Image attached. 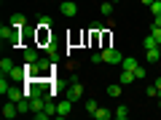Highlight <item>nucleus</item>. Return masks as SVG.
Returning <instances> with one entry per match:
<instances>
[{
    "label": "nucleus",
    "instance_id": "nucleus-1",
    "mask_svg": "<svg viewBox=\"0 0 161 120\" xmlns=\"http://www.w3.org/2000/svg\"><path fill=\"white\" fill-rule=\"evenodd\" d=\"M19 35H22V29L19 27H14V24H3V27H0V40H3V43H8V46H16L19 43Z\"/></svg>",
    "mask_w": 161,
    "mask_h": 120
},
{
    "label": "nucleus",
    "instance_id": "nucleus-2",
    "mask_svg": "<svg viewBox=\"0 0 161 120\" xmlns=\"http://www.w3.org/2000/svg\"><path fill=\"white\" fill-rule=\"evenodd\" d=\"M102 62H108V64H121V62H124V56H121L115 48H102Z\"/></svg>",
    "mask_w": 161,
    "mask_h": 120
},
{
    "label": "nucleus",
    "instance_id": "nucleus-3",
    "mask_svg": "<svg viewBox=\"0 0 161 120\" xmlns=\"http://www.w3.org/2000/svg\"><path fill=\"white\" fill-rule=\"evenodd\" d=\"M73 112V99H64V102H57V118H67Z\"/></svg>",
    "mask_w": 161,
    "mask_h": 120
},
{
    "label": "nucleus",
    "instance_id": "nucleus-4",
    "mask_svg": "<svg viewBox=\"0 0 161 120\" xmlns=\"http://www.w3.org/2000/svg\"><path fill=\"white\" fill-rule=\"evenodd\" d=\"M80 93H83V86H80L78 80H75L73 86H70V91H67V99H73V102H78V99H80Z\"/></svg>",
    "mask_w": 161,
    "mask_h": 120
},
{
    "label": "nucleus",
    "instance_id": "nucleus-5",
    "mask_svg": "<svg viewBox=\"0 0 161 120\" xmlns=\"http://www.w3.org/2000/svg\"><path fill=\"white\" fill-rule=\"evenodd\" d=\"M3 115H6V120H14L19 115V107H16V102H8L6 107H3Z\"/></svg>",
    "mask_w": 161,
    "mask_h": 120
},
{
    "label": "nucleus",
    "instance_id": "nucleus-6",
    "mask_svg": "<svg viewBox=\"0 0 161 120\" xmlns=\"http://www.w3.org/2000/svg\"><path fill=\"white\" fill-rule=\"evenodd\" d=\"M62 13H64V16H70V19H73L75 13H78V6H75L73 0H64V3H62Z\"/></svg>",
    "mask_w": 161,
    "mask_h": 120
},
{
    "label": "nucleus",
    "instance_id": "nucleus-7",
    "mask_svg": "<svg viewBox=\"0 0 161 120\" xmlns=\"http://www.w3.org/2000/svg\"><path fill=\"white\" fill-rule=\"evenodd\" d=\"M94 120H110L113 118V109H108V107H97V112L92 115Z\"/></svg>",
    "mask_w": 161,
    "mask_h": 120
},
{
    "label": "nucleus",
    "instance_id": "nucleus-8",
    "mask_svg": "<svg viewBox=\"0 0 161 120\" xmlns=\"http://www.w3.org/2000/svg\"><path fill=\"white\" fill-rule=\"evenodd\" d=\"M8 78L11 80H27V69L24 67H14L11 72H8Z\"/></svg>",
    "mask_w": 161,
    "mask_h": 120
},
{
    "label": "nucleus",
    "instance_id": "nucleus-9",
    "mask_svg": "<svg viewBox=\"0 0 161 120\" xmlns=\"http://www.w3.org/2000/svg\"><path fill=\"white\" fill-rule=\"evenodd\" d=\"M113 118H115V120H126V118H129V107H126V104L115 107V109H113Z\"/></svg>",
    "mask_w": 161,
    "mask_h": 120
},
{
    "label": "nucleus",
    "instance_id": "nucleus-10",
    "mask_svg": "<svg viewBox=\"0 0 161 120\" xmlns=\"http://www.w3.org/2000/svg\"><path fill=\"white\" fill-rule=\"evenodd\" d=\"M121 67H124V69H132V72H134V69H137L140 64H137V59H134V56H124V62H121Z\"/></svg>",
    "mask_w": 161,
    "mask_h": 120
},
{
    "label": "nucleus",
    "instance_id": "nucleus-11",
    "mask_svg": "<svg viewBox=\"0 0 161 120\" xmlns=\"http://www.w3.org/2000/svg\"><path fill=\"white\" fill-rule=\"evenodd\" d=\"M134 80H137V78H134V72H132V69H124V72H121V80H118V83L129 86V83H134Z\"/></svg>",
    "mask_w": 161,
    "mask_h": 120
},
{
    "label": "nucleus",
    "instance_id": "nucleus-12",
    "mask_svg": "<svg viewBox=\"0 0 161 120\" xmlns=\"http://www.w3.org/2000/svg\"><path fill=\"white\" fill-rule=\"evenodd\" d=\"M51 16H46V13H40V16H38V27L40 29H51Z\"/></svg>",
    "mask_w": 161,
    "mask_h": 120
},
{
    "label": "nucleus",
    "instance_id": "nucleus-13",
    "mask_svg": "<svg viewBox=\"0 0 161 120\" xmlns=\"http://www.w3.org/2000/svg\"><path fill=\"white\" fill-rule=\"evenodd\" d=\"M11 24H14V27H19V29H22L24 24H27V16H24V13H14V16H11Z\"/></svg>",
    "mask_w": 161,
    "mask_h": 120
},
{
    "label": "nucleus",
    "instance_id": "nucleus-14",
    "mask_svg": "<svg viewBox=\"0 0 161 120\" xmlns=\"http://www.w3.org/2000/svg\"><path fill=\"white\" fill-rule=\"evenodd\" d=\"M121 88H124V83H113V86H108V96H121V93H124V91H121Z\"/></svg>",
    "mask_w": 161,
    "mask_h": 120
},
{
    "label": "nucleus",
    "instance_id": "nucleus-15",
    "mask_svg": "<svg viewBox=\"0 0 161 120\" xmlns=\"http://www.w3.org/2000/svg\"><path fill=\"white\" fill-rule=\"evenodd\" d=\"M24 62H40L38 51H35V48H24Z\"/></svg>",
    "mask_w": 161,
    "mask_h": 120
},
{
    "label": "nucleus",
    "instance_id": "nucleus-16",
    "mask_svg": "<svg viewBox=\"0 0 161 120\" xmlns=\"http://www.w3.org/2000/svg\"><path fill=\"white\" fill-rule=\"evenodd\" d=\"M6 96H8V102H19V99H24V91H19V88H11Z\"/></svg>",
    "mask_w": 161,
    "mask_h": 120
},
{
    "label": "nucleus",
    "instance_id": "nucleus-17",
    "mask_svg": "<svg viewBox=\"0 0 161 120\" xmlns=\"http://www.w3.org/2000/svg\"><path fill=\"white\" fill-rule=\"evenodd\" d=\"M11 69H14V62H11V59H0V72L8 75Z\"/></svg>",
    "mask_w": 161,
    "mask_h": 120
},
{
    "label": "nucleus",
    "instance_id": "nucleus-18",
    "mask_svg": "<svg viewBox=\"0 0 161 120\" xmlns=\"http://www.w3.org/2000/svg\"><path fill=\"white\" fill-rule=\"evenodd\" d=\"M46 56L51 59V62H57V59H59V51H57V46H51V43H48V46H46Z\"/></svg>",
    "mask_w": 161,
    "mask_h": 120
},
{
    "label": "nucleus",
    "instance_id": "nucleus-19",
    "mask_svg": "<svg viewBox=\"0 0 161 120\" xmlns=\"http://www.w3.org/2000/svg\"><path fill=\"white\" fill-rule=\"evenodd\" d=\"M158 59H161V51H158V48H148V62L156 64Z\"/></svg>",
    "mask_w": 161,
    "mask_h": 120
},
{
    "label": "nucleus",
    "instance_id": "nucleus-20",
    "mask_svg": "<svg viewBox=\"0 0 161 120\" xmlns=\"http://www.w3.org/2000/svg\"><path fill=\"white\" fill-rule=\"evenodd\" d=\"M142 46H145V48H158V43H156V38H153V35H148V38L142 40Z\"/></svg>",
    "mask_w": 161,
    "mask_h": 120
},
{
    "label": "nucleus",
    "instance_id": "nucleus-21",
    "mask_svg": "<svg viewBox=\"0 0 161 120\" xmlns=\"http://www.w3.org/2000/svg\"><path fill=\"white\" fill-rule=\"evenodd\" d=\"M8 91H11V86H8V80H6V75H3V78H0V93H3V96H6Z\"/></svg>",
    "mask_w": 161,
    "mask_h": 120
},
{
    "label": "nucleus",
    "instance_id": "nucleus-22",
    "mask_svg": "<svg viewBox=\"0 0 161 120\" xmlns=\"http://www.w3.org/2000/svg\"><path fill=\"white\" fill-rule=\"evenodd\" d=\"M150 13H153V16L161 13V0H153V3H150Z\"/></svg>",
    "mask_w": 161,
    "mask_h": 120
},
{
    "label": "nucleus",
    "instance_id": "nucleus-23",
    "mask_svg": "<svg viewBox=\"0 0 161 120\" xmlns=\"http://www.w3.org/2000/svg\"><path fill=\"white\" fill-rule=\"evenodd\" d=\"M97 107H99V104L94 102V99H89V102H86V112H89V115H94V112H97Z\"/></svg>",
    "mask_w": 161,
    "mask_h": 120
},
{
    "label": "nucleus",
    "instance_id": "nucleus-24",
    "mask_svg": "<svg viewBox=\"0 0 161 120\" xmlns=\"http://www.w3.org/2000/svg\"><path fill=\"white\" fill-rule=\"evenodd\" d=\"M150 35H153V38H156V43L161 46V27H156V24H153V27H150Z\"/></svg>",
    "mask_w": 161,
    "mask_h": 120
},
{
    "label": "nucleus",
    "instance_id": "nucleus-25",
    "mask_svg": "<svg viewBox=\"0 0 161 120\" xmlns=\"http://www.w3.org/2000/svg\"><path fill=\"white\" fill-rule=\"evenodd\" d=\"M99 11H102L105 16H110V13H113V3H102V6H99Z\"/></svg>",
    "mask_w": 161,
    "mask_h": 120
},
{
    "label": "nucleus",
    "instance_id": "nucleus-26",
    "mask_svg": "<svg viewBox=\"0 0 161 120\" xmlns=\"http://www.w3.org/2000/svg\"><path fill=\"white\" fill-rule=\"evenodd\" d=\"M145 93H148V96H161V91H158V88H156V86H148V88H145Z\"/></svg>",
    "mask_w": 161,
    "mask_h": 120
},
{
    "label": "nucleus",
    "instance_id": "nucleus-27",
    "mask_svg": "<svg viewBox=\"0 0 161 120\" xmlns=\"http://www.w3.org/2000/svg\"><path fill=\"white\" fill-rule=\"evenodd\" d=\"M32 115H35V120H46V118H51L46 109H40V112H32Z\"/></svg>",
    "mask_w": 161,
    "mask_h": 120
},
{
    "label": "nucleus",
    "instance_id": "nucleus-28",
    "mask_svg": "<svg viewBox=\"0 0 161 120\" xmlns=\"http://www.w3.org/2000/svg\"><path fill=\"white\" fill-rule=\"evenodd\" d=\"M99 62H102V51H99V53H92V64H99Z\"/></svg>",
    "mask_w": 161,
    "mask_h": 120
},
{
    "label": "nucleus",
    "instance_id": "nucleus-29",
    "mask_svg": "<svg viewBox=\"0 0 161 120\" xmlns=\"http://www.w3.org/2000/svg\"><path fill=\"white\" fill-rule=\"evenodd\" d=\"M134 78H137V80H140V78H145V69H142V67H137V69H134Z\"/></svg>",
    "mask_w": 161,
    "mask_h": 120
},
{
    "label": "nucleus",
    "instance_id": "nucleus-30",
    "mask_svg": "<svg viewBox=\"0 0 161 120\" xmlns=\"http://www.w3.org/2000/svg\"><path fill=\"white\" fill-rule=\"evenodd\" d=\"M153 24H156V27H161V13H158V16H153Z\"/></svg>",
    "mask_w": 161,
    "mask_h": 120
},
{
    "label": "nucleus",
    "instance_id": "nucleus-31",
    "mask_svg": "<svg viewBox=\"0 0 161 120\" xmlns=\"http://www.w3.org/2000/svg\"><path fill=\"white\" fill-rule=\"evenodd\" d=\"M156 88H158V91H161V78H156Z\"/></svg>",
    "mask_w": 161,
    "mask_h": 120
},
{
    "label": "nucleus",
    "instance_id": "nucleus-32",
    "mask_svg": "<svg viewBox=\"0 0 161 120\" xmlns=\"http://www.w3.org/2000/svg\"><path fill=\"white\" fill-rule=\"evenodd\" d=\"M140 3H145V6H150V3H153V0H140Z\"/></svg>",
    "mask_w": 161,
    "mask_h": 120
},
{
    "label": "nucleus",
    "instance_id": "nucleus-33",
    "mask_svg": "<svg viewBox=\"0 0 161 120\" xmlns=\"http://www.w3.org/2000/svg\"><path fill=\"white\" fill-rule=\"evenodd\" d=\"M158 109H161V96H158Z\"/></svg>",
    "mask_w": 161,
    "mask_h": 120
}]
</instances>
